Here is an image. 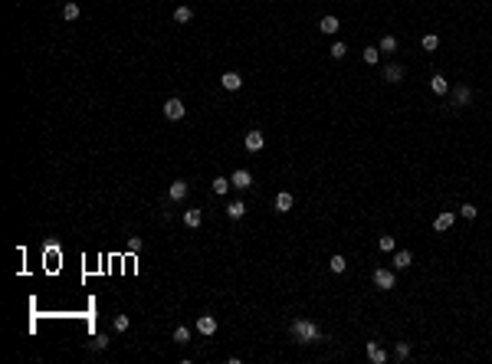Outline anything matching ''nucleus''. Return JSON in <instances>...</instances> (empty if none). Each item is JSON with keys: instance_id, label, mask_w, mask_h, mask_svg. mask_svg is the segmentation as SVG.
<instances>
[{"instance_id": "f257e3e1", "label": "nucleus", "mask_w": 492, "mask_h": 364, "mask_svg": "<svg viewBox=\"0 0 492 364\" xmlns=\"http://www.w3.org/2000/svg\"><path fill=\"white\" fill-rule=\"evenodd\" d=\"M292 338L299 344H308V341H322V331H318V325L315 321H308V318H295L292 321Z\"/></svg>"}, {"instance_id": "f03ea898", "label": "nucleus", "mask_w": 492, "mask_h": 364, "mask_svg": "<svg viewBox=\"0 0 492 364\" xmlns=\"http://www.w3.org/2000/svg\"><path fill=\"white\" fill-rule=\"evenodd\" d=\"M184 115H187V105L181 99H167L164 102V118L167 121H181Z\"/></svg>"}, {"instance_id": "7ed1b4c3", "label": "nucleus", "mask_w": 492, "mask_h": 364, "mask_svg": "<svg viewBox=\"0 0 492 364\" xmlns=\"http://www.w3.org/2000/svg\"><path fill=\"white\" fill-rule=\"evenodd\" d=\"M374 286L387 292V289H394V286H397V276H394L391 269H374Z\"/></svg>"}, {"instance_id": "20e7f679", "label": "nucleus", "mask_w": 492, "mask_h": 364, "mask_svg": "<svg viewBox=\"0 0 492 364\" xmlns=\"http://www.w3.org/2000/svg\"><path fill=\"white\" fill-rule=\"evenodd\" d=\"M243 144H246V151H250V155H256V151L266 148V135H262V132H246Z\"/></svg>"}, {"instance_id": "39448f33", "label": "nucleus", "mask_w": 492, "mask_h": 364, "mask_svg": "<svg viewBox=\"0 0 492 364\" xmlns=\"http://www.w3.org/2000/svg\"><path fill=\"white\" fill-rule=\"evenodd\" d=\"M230 184L236 190H250L253 187V174L246 171V167H240V171H233V177H230Z\"/></svg>"}, {"instance_id": "423d86ee", "label": "nucleus", "mask_w": 492, "mask_h": 364, "mask_svg": "<svg viewBox=\"0 0 492 364\" xmlns=\"http://www.w3.org/2000/svg\"><path fill=\"white\" fill-rule=\"evenodd\" d=\"M449 95H453V105H469L472 89L469 86H453V89H449Z\"/></svg>"}, {"instance_id": "0eeeda50", "label": "nucleus", "mask_w": 492, "mask_h": 364, "mask_svg": "<svg viewBox=\"0 0 492 364\" xmlns=\"http://www.w3.org/2000/svg\"><path fill=\"white\" fill-rule=\"evenodd\" d=\"M292 204H295V200H292V194H289V190H279V194H276V200H273V207L279 210V213H289V210H292Z\"/></svg>"}, {"instance_id": "6e6552de", "label": "nucleus", "mask_w": 492, "mask_h": 364, "mask_svg": "<svg viewBox=\"0 0 492 364\" xmlns=\"http://www.w3.org/2000/svg\"><path fill=\"white\" fill-rule=\"evenodd\" d=\"M220 86L227 89V92H236V89L243 86V76L240 72H223V76H220Z\"/></svg>"}, {"instance_id": "1a4fd4ad", "label": "nucleus", "mask_w": 492, "mask_h": 364, "mask_svg": "<svg viewBox=\"0 0 492 364\" xmlns=\"http://www.w3.org/2000/svg\"><path fill=\"white\" fill-rule=\"evenodd\" d=\"M187 190H190V187H187V181H174V184L167 187V197H171V200H177V204H181V200L187 197Z\"/></svg>"}, {"instance_id": "9d476101", "label": "nucleus", "mask_w": 492, "mask_h": 364, "mask_svg": "<svg viewBox=\"0 0 492 364\" xmlns=\"http://www.w3.org/2000/svg\"><path fill=\"white\" fill-rule=\"evenodd\" d=\"M227 217L230 220H243V217H246V204H243V200H230L227 204Z\"/></svg>"}, {"instance_id": "9b49d317", "label": "nucleus", "mask_w": 492, "mask_h": 364, "mask_svg": "<svg viewBox=\"0 0 492 364\" xmlns=\"http://www.w3.org/2000/svg\"><path fill=\"white\" fill-rule=\"evenodd\" d=\"M368 358H371V364H384L387 361V351L377 341H368Z\"/></svg>"}, {"instance_id": "f8f14e48", "label": "nucleus", "mask_w": 492, "mask_h": 364, "mask_svg": "<svg viewBox=\"0 0 492 364\" xmlns=\"http://www.w3.org/2000/svg\"><path fill=\"white\" fill-rule=\"evenodd\" d=\"M197 331H200V335H213V331H217V318H213V315H200V318H197Z\"/></svg>"}, {"instance_id": "ddd939ff", "label": "nucleus", "mask_w": 492, "mask_h": 364, "mask_svg": "<svg viewBox=\"0 0 492 364\" xmlns=\"http://www.w3.org/2000/svg\"><path fill=\"white\" fill-rule=\"evenodd\" d=\"M453 220H456V213H449V210H443V213H440L437 220H433V230H437V233L449 230V227H453Z\"/></svg>"}, {"instance_id": "4468645a", "label": "nucleus", "mask_w": 492, "mask_h": 364, "mask_svg": "<svg viewBox=\"0 0 492 364\" xmlns=\"http://www.w3.org/2000/svg\"><path fill=\"white\" fill-rule=\"evenodd\" d=\"M430 89H433L437 95H449V89H453V86L446 82V76H440V72H437V76L430 79Z\"/></svg>"}, {"instance_id": "2eb2a0df", "label": "nucleus", "mask_w": 492, "mask_h": 364, "mask_svg": "<svg viewBox=\"0 0 492 364\" xmlns=\"http://www.w3.org/2000/svg\"><path fill=\"white\" fill-rule=\"evenodd\" d=\"M384 79H387V82H404V66H400V63H391V66L384 69Z\"/></svg>"}, {"instance_id": "dca6fc26", "label": "nucleus", "mask_w": 492, "mask_h": 364, "mask_svg": "<svg viewBox=\"0 0 492 364\" xmlns=\"http://www.w3.org/2000/svg\"><path fill=\"white\" fill-rule=\"evenodd\" d=\"M184 223H187V227H190V230H197V227L204 223V213H200V210H197V207L184 210Z\"/></svg>"}, {"instance_id": "f3484780", "label": "nucleus", "mask_w": 492, "mask_h": 364, "mask_svg": "<svg viewBox=\"0 0 492 364\" xmlns=\"http://www.w3.org/2000/svg\"><path fill=\"white\" fill-rule=\"evenodd\" d=\"M410 263H414L410 250H397V253H394V269H407Z\"/></svg>"}, {"instance_id": "a211bd4d", "label": "nucleus", "mask_w": 492, "mask_h": 364, "mask_svg": "<svg viewBox=\"0 0 492 364\" xmlns=\"http://www.w3.org/2000/svg\"><path fill=\"white\" fill-rule=\"evenodd\" d=\"M79 17H82V10H79V3H76V0H69V3H66V7H63V20L76 23Z\"/></svg>"}, {"instance_id": "6ab92c4d", "label": "nucleus", "mask_w": 492, "mask_h": 364, "mask_svg": "<svg viewBox=\"0 0 492 364\" xmlns=\"http://www.w3.org/2000/svg\"><path fill=\"white\" fill-rule=\"evenodd\" d=\"M338 26H341L338 17H322V23H318V30H322V33H328V36L338 33Z\"/></svg>"}, {"instance_id": "aec40b11", "label": "nucleus", "mask_w": 492, "mask_h": 364, "mask_svg": "<svg viewBox=\"0 0 492 364\" xmlns=\"http://www.w3.org/2000/svg\"><path fill=\"white\" fill-rule=\"evenodd\" d=\"M328 269H331L335 276H341V273L348 269V259H345V256H338V253H335V256H331V259H328Z\"/></svg>"}, {"instance_id": "412c9836", "label": "nucleus", "mask_w": 492, "mask_h": 364, "mask_svg": "<svg viewBox=\"0 0 492 364\" xmlns=\"http://www.w3.org/2000/svg\"><path fill=\"white\" fill-rule=\"evenodd\" d=\"M194 20V10L187 7V3H181V7H174V23H190Z\"/></svg>"}, {"instance_id": "4be33fe9", "label": "nucleus", "mask_w": 492, "mask_h": 364, "mask_svg": "<svg viewBox=\"0 0 492 364\" xmlns=\"http://www.w3.org/2000/svg\"><path fill=\"white\" fill-rule=\"evenodd\" d=\"M210 187H213V194H227L233 184H230V177H223V174H217L213 181H210Z\"/></svg>"}, {"instance_id": "5701e85b", "label": "nucleus", "mask_w": 492, "mask_h": 364, "mask_svg": "<svg viewBox=\"0 0 492 364\" xmlns=\"http://www.w3.org/2000/svg\"><path fill=\"white\" fill-rule=\"evenodd\" d=\"M377 49H381V53H394V49H397V36H391V33H387V36H381Z\"/></svg>"}, {"instance_id": "b1692460", "label": "nucleus", "mask_w": 492, "mask_h": 364, "mask_svg": "<svg viewBox=\"0 0 492 364\" xmlns=\"http://www.w3.org/2000/svg\"><path fill=\"white\" fill-rule=\"evenodd\" d=\"M420 46H423L426 53H433V49H437V46H440V36H437V33H426L423 40H420Z\"/></svg>"}, {"instance_id": "393cba45", "label": "nucleus", "mask_w": 492, "mask_h": 364, "mask_svg": "<svg viewBox=\"0 0 492 364\" xmlns=\"http://www.w3.org/2000/svg\"><path fill=\"white\" fill-rule=\"evenodd\" d=\"M394 358H397V361H407V358H410V344H407V341H397V348H394Z\"/></svg>"}, {"instance_id": "a878e982", "label": "nucleus", "mask_w": 492, "mask_h": 364, "mask_svg": "<svg viewBox=\"0 0 492 364\" xmlns=\"http://www.w3.org/2000/svg\"><path fill=\"white\" fill-rule=\"evenodd\" d=\"M174 341H177V344H187V341H190V328L177 325V328H174Z\"/></svg>"}, {"instance_id": "bb28decb", "label": "nucleus", "mask_w": 492, "mask_h": 364, "mask_svg": "<svg viewBox=\"0 0 492 364\" xmlns=\"http://www.w3.org/2000/svg\"><path fill=\"white\" fill-rule=\"evenodd\" d=\"M377 59H381V49H377V46H368V49H364V63H368V66H374Z\"/></svg>"}, {"instance_id": "cd10ccee", "label": "nucleus", "mask_w": 492, "mask_h": 364, "mask_svg": "<svg viewBox=\"0 0 492 364\" xmlns=\"http://www.w3.org/2000/svg\"><path fill=\"white\" fill-rule=\"evenodd\" d=\"M89 348H92V351H105V348H109V338H105V335H95V338L89 341Z\"/></svg>"}, {"instance_id": "c85d7f7f", "label": "nucleus", "mask_w": 492, "mask_h": 364, "mask_svg": "<svg viewBox=\"0 0 492 364\" xmlns=\"http://www.w3.org/2000/svg\"><path fill=\"white\" fill-rule=\"evenodd\" d=\"M377 246H381L384 253H394V250H397V240H394V236H381V240H377Z\"/></svg>"}, {"instance_id": "c756f323", "label": "nucleus", "mask_w": 492, "mask_h": 364, "mask_svg": "<svg viewBox=\"0 0 492 364\" xmlns=\"http://www.w3.org/2000/svg\"><path fill=\"white\" fill-rule=\"evenodd\" d=\"M476 213H479V207H472V204H463V207H459V217H466V220H476Z\"/></svg>"}, {"instance_id": "7c9ffc66", "label": "nucleus", "mask_w": 492, "mask_h": 364, "mask_svg": "<svg viewBox=\"0 0 492 364\" xmlns=\"http://www.w3.org/2000/svg\"><path fill=\"white\" fill-rule=\"evenodd\" d=\"M328 53L335 56V59H345V56H348V46H345V43H331V49H328Z\"/></svg>"}, {"instance_id": "2f4dec72", "label": "nucleus", "mask_w": 492, "mask_h": 364, "mask_svg": "<svg viewBox=\"0 0 492 364\" xmlns=\"http://www.w3.org/2000/svg\"><path fill=\"white\" fill-rule=\"evenodd\" d=\"M128 325H131V318H128V315H115V321H112V328H115V331H125Z\"/></svg>"}, {"instance_id": "473e14b6", "label": "nucleus", "mask_w": 492, "mask_h": 364, "mask_svg": "<svg viewBox=\"0 0 492 364\" xmlns=\"http://www.w3.org/2000/svg\"><path fill=\"white\" fill-rule=\"evenodd\" d=\"M141 246H144L141 236H131V240H128V253H141Z\"/></svg>"}]
</instances>
